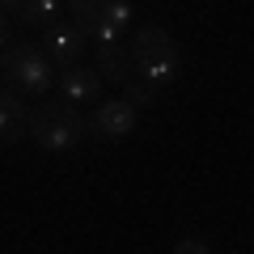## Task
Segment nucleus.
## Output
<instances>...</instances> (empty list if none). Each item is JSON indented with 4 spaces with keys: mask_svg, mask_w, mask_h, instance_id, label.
<instances>
[{
    "mask_svg": "<svg viewBox=\"0 0 254 254\" xmlns=\"http://www.w3.org/2000/svg\"><path fill=\"white\" fill-rule=\"evenodd\" d=\"M26 136L43 153H72L85 140V115L81 106H72L64 98H38L26 110Z\"/></svg>",
    "mask_w": 254,
    "mask_h": 254,
    "instance_id": "1",
    "label": "nucleus"
},
{
    "mask_svg": "<svg viewBox=\"0 0 254 254\" xmlns=\"http://www.w3.org/2000/svg\"><path fill=\"white\" fill-rule=\"evenodd\" d=\"M64 17L93 43H115L131 34L136 4L131 0H64Z\"/></svg>",
    "mask_w": 254,
    "mask_h": 254,
    "instance_id": "2",
    "label": "nucleus"
},
{
    "mask_svg": "<svg viewBox=\"0 0 254 254\" xmlns=\"http://www.w3.org/2000/svg\"><path fill=\"white\" fill-rule=\"evenodd\" d=\"M127 51H131V64H136V76L153 85H174L182 68L178 43L165 26H140L136 34L127 38Z\"/></svg>",
    "mask_w": 254,
    "mask_h": 254,
    "instance_id": "3",
    "label": "nucleus"
},
{
    "mask_svg": "<svg viewBox=\"0 0 254 254\" xmlns=\"http://www.w3.org/2000/svg\"><path fill=\"white\" fill-rule=\"evenodd\" d=\"M0 76L9 81V89H17L21 98H47L55 85V68L38 47H4L0 51Z\"/></svg>",
    "mask_w": 254,
    "mask_h": 254,
    "instance_id": "4",
    "label": "nucleus"
},
{
    "mask_svg": "<svg viewBox=\"0 0 254 254\" xmlns=\"http://www.w3.org/2000/svg\"><path fill=\"white\" fill-rule=\"evenodd\" d=\"M140 123V110L127 98H98L85 115V136L93 140H127Z\"/></svg>",
    "mask_w": 254,
    "mask_h": 254,
    "instance_id": "5",
    "label": "nucleus"
},
{
    "mask_svg": "<svg viewBox=\"0 0 254 254\" xmlns=\"http://www.w3.org/2000/svg\"><path fill=\"white\" fill-rule=\"evenodd\" d=\"M38 51L51 60V68H72L85 55V34L68 17H60V21H51V26H43V47H38Z\"/></svg>",
    "mask_w": 254,
    "mask_h": 254,
    "instance_id": "6",
    "label": "nucleus"
},
{
    "mask_svg": "<svg viewBox=\"0 0 254 254\" xmlns=\"http://www.w3.org/2000/svg\"><path fill=\"white\" fill-rule=\"evenodd\" d=\"M102 76L93 72V68H81V64H72V68H60V72H55V85L51 89L60 93L64 102H72V106H93V102L102 98Z\"/></svg>",
    "mask_w": 254,
    "mask_h": 254,
    "instance_id": "7",
    "label": "nucleus"
},
{
    "mask_svg": "<svg viewBox=\"0 0 254 254\" xmlns=\"http://www.w3.org/2000/svg\"><path fill=\"white\" fill-rule=\"evenodd\" d=\"M93 72L110 85H127L136 76V64H131V51H127V38H115V43H98V64Z\"/></svg>",
    "mask_w": 254,
    "mask_h": 254,
    "instance_id": "8",
    "label": "nucleus"
},
{
    "mask_svg": "<svg viewBox=\"0 0 254 254\" xmlns=\"http://www.w3.org/2000/svg\"><path fill=\"white\" fill-rule=\"evenodd\" d=\"M26 102H21L17 89L0 85V144H17L26 136Z\"/></svg>",
    "mask_w": 254,
    "mask_h": 254,
    "instance_id": "9",
    "label": "nucleus"
},
{
    "mask_svg": "<svg viewBox=\"0 0 254 254\" xmlns=\"http://www.w3.org/2000/svg\"><path fill=\"white\" fill-rule=\"evenodd\" d=\"M0 9L21 26H51L64 17V0H0Z\"/></svg>",
    "mask_w": 254,
    "mask_h": 254,
    "instance_id": "10",
    "label": "nucleus"
},
{
    "mask_svg": "<svg viewBox=\"0 0 254 254\" xmlns=\"http://www.w3.org/2000/svg\"><path fill=\"white\" fill-rule=\"evenodd\" d=\"M119 89H123V98L131 102L136 110H148V106L157 102V89H161V85L144 81V76H131V81H127V85H119Z\"/></svg>",
    "mask_w": 254,
    "mask_h": 254,
    "instance_id": "11",
    "label": "nucleus"
},
{
    "mask_svg": "<svg viewBox=\"0 0 254 254\" xmlns=\"http://www.w3.org/2000/svg\"><path fill=\"white\" fill-rule=\"evenodd\" d=\"M170 250L174 254H208L212 242H208V237H199V233H182V237H174Z\"/></svg>",
    "mask_w": 254,
    "mask_h": 254,
    "instance_id": "12",
    "label": "nucleus"
},
{
    "mask_svg": "<svg viewBox=\"0 0 254 254\" xmlns=\"http://www.w3.org/2000/svg\"><path fill=\"white\" fill-rule=\"evenodd\" d=\"M4 47H9V13L0 9V51H4Z\"/></svg>",
    "mask_w": 254,
    "mask_h": 254,
    "instance_id": "13",
    "label": "nucleus"
},
{
    "mask_svg": "<svg viewBox=\"0 0 254 254\" xmlns=\"http://www.w3.org/2000/svg\"><path fill=\"white\" fill-rule=\"evenodd\" d=\"M0 81H4V76H0Z\"/></svg>",
    "mask_w": 254,
    "mask_h": 254,
    "instance_id": "14",
    "label": "nucleus"
}]
</instances>
